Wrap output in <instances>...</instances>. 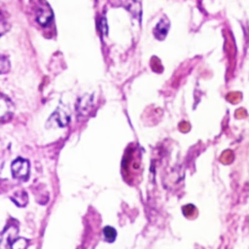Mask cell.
<instances>
[{
  "label": "cell",
  "instance_id": "cell-1",
  "mask_svg": "<svg viewBox=\"0 0 249 249\" xmlns=\"http://www.w3.org/2000/svg\"><path fill=\"white\" fill-rule=\"evenodd\" d=\"M36 16L38 22L43 26L48 25L53 19V12L44 1L39 3V6L36 9Z\"/></svg>",
  "mask_w": 249,
  "mask_h": 249
},
{
  "label": "cell",
  "instance_id": "cell-2",
  "mask_svg": "<svg viewBox=\"0 0 249 249\" xmlns=\"http://www.w3.org/2000/svg\"><path fill=\"white\" fill-rule=\"evenodd\" d=\"M13 176L17 178H26L29 173V164L26 160L21 158L17 159L12 164Z\"/></svg>",
  "mask_w": 249,
  "mask_h": 249
},
{
  "label": "cell",
  "instance_id": "cell-3",
  "mask_svg": "<svg viewBox=\"0 0 249 249\" xmlns=\"http://www.w3.org/2000/svg\"><path fill=\"white\" fill-rule=\"evenodd\" d=\"M132 154L129 155V156L126 155L124 157L123 166H124V170L126 173V176L128 177V175L132 172V178H133L135 176V174L139 172L140 160H139V158H133L132 159Z\"/></svg>",
  "mask_w": 249,
  "mask_h": 249
},
{
  "label": "cell",
  "instance_id": "cell-4",
  "mask_svg": "<svg viewBox=\"0 0 249 249\" xmlns=\"http://www.w3.org/2000/svg\"><path fill=\"white\" fill-rule=\"evenodd\" d=\"M164 19H165V18H164ZM164 19L162 18V19L157 24V26H156L155 29H154L155 36H156L157 38H159L160 40H162V39L165 37V35H166V33H167L168 26H169L168 20H167L166 22H164Z\"/></svg>",
  "mask_w": 249,
  "mask_h": 249
},
{
  "label": "cell",
  "instance_id": "cell-5",
  "mask_svg": "<svg viewBox=\"0 0 249 249\" xmlns=\"http://www.w3.org/2000/svg\"><path fill=\"white\" fill-rule=\"evenodd\" d=\"M103 233H104V236H105V238L108 242H113L115 240L116 236H117V232H116L115 229L110 227V226H107V227L104 228Z\"/></svg>",
  "mask_w": 249,
  "mask_h": 249
}]
</instances>
